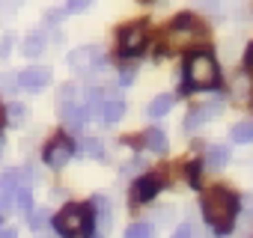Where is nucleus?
Instances as JSON below:
<instances>
[{
  "mask_svg": "<svg viewBox=\"0 0 253 238\" xmlns=\"http://www.w3.org/2000/svg\"><path fill=\"white\" fill-rule=\"evenodd\" d=\"M235 214H238V197L226 188H211L203 194V217L209 220V226L217 235L232 232L235 226Z\"/></svg>",
  "mask_w": 253,
  "mask_h": 238,
  "instance_id": "obj_1",
  "label": "nucleus"
},
{
  "mask_svg": "<svg viewBox=\"0 0 253 238\" xmlns=\"http://www.w3.org/2000/svg\"><path fill=\"white\" fill-rule=\"evenodd\" d=\"M220 80V72H217V63L211 54H191L185 60V92H194V89H211L217 86Z\"/></svg>",
  "mask_w": 253,
  "mask_h": 238,
  "instance_id": "obj_2",
  "label": "nucleus"
},
{
  "mask_svg": "<svg viewBox=\"0 0 253 238\" xmlns=\"http://www.w3.org/2000/svg\"><path fill=\"white\" fill-rule=\"evenodd\" d=\"M54 229L63 235V238H84L92 232V208L89 205H66L57 217H54Z\"/></svg>",
  "mask_w": 253,
  "mask_h": 238,
  "instance_id": "obj_3",
  "label": "nucleus"
},
{
  "mask_svg": "<svg viewBox=\"0 0 253 238\" xmlns=\"http://www.w3.org/2000/svg\"><path fill=\"white\" fill-rule=\"evenodd\" d=\"M203 39H206L203 27L191 15H179L173 21V27L167 30V51H182V48H188L194 42H203Z\"/></svg>",
  "mask_w": 253,
  "mask_h": 238,
  "instance_id": "obj_4",
  "label": "nucleus"
},
{
  "mask_svg": "<svg viewBox=\"0 0 253 238\" xmlns=\"http://www.w3.org/2000/svg\"><path fill=\"white\" fill-rule=\"evenodd\" d=\"M119 54L122 57H137L146 48V27L143 24H128L119 30Z\"/></svg>",
  "mask_w": 253,
  "mask_h": 238,
  "instance_id": "obj_5",
  "label": "nucleus"
},
{
  "mask_svg": "<svg viewBox=\"0 0 253 238\" xmlns=\"http://www.w3.org/2000/svg\"><path fill=\"white\" fill-rule=\"evenodd\" d=\"M69 66H72L75 72H92V69H98V66H101V48H95V45L75 48V51L69 54Z\"/></svg>",
  "mask_w": 253,
  "mask_h": 238,
  "instance_id": "obj_6",
  "label": "nucleus"
},
{
  "mask_svg": "<svg viewBox=\"0 0 253 238\" xmlns=\"http://www.w3.org/2000/svg\"><path fill=\"white\" fill-rule=\"evenodd\" d=\"M72 152H75V146H72V140H69V137H54V140L45 146V164H48V167H54V170H60V167H66V164H69Z\"/></svg>",
  "mask_w": 253,
  "mask_h": 238,
  "instance_id": "obj_7",
  "label": "nucleus"
},
{
  "mask_svg": "<svg viewBox=\"0 0 253 238\" xmlns=\"http://www.w3.org/2000/svg\"><path fill=\"white\" fill-rule=\"evenodd\" d=\"M51 83V69L48 66H30L18 75V86L27 92H42Z\"/></svg>",
  "mask_w": 253,
  "mask_h": 238,
  "instance_id": "obj_8",
  "label": "nucleus"
},
{
  "mask_svg": "<svg viewBox=\"0 0 253 238\" xmlns=\"http://www.w3.org/2000/svg\"><path fill=\"white\" fill-rule=\"evenodd\" d=\"M161 188H164V179H161L158 173L140 176V179L134 182V188H131V199H134V202H149Z\"/></svg>",
  "mask_w": 253,
  "mask_h": 238,
  "instance_id": "obj_9",
  "label": "nucleus"
},
{
  "mask_svg": "<svg viewBox=\"0 0 253 238\" xmlns=\"http://www.w3.org/2000/svg\"><path fill=\"white\" fill-rule=\"evenodd\" d=\"M220 101H206V104H200V107H194L191 113H188V119H185V128L188 131H194V128H200L203 122H209L211 116H217L220 113Z\"/></svg>",
  "mask_w": 253,
  "mask_h": 238,
  "instance_id": "obj_10",
  "label": "nucleus"
},
{
  "mask_svg": "<svg viewBox=\"0 0 253 238\" xmlns=\"http://www.w3.org/2000/svg\"><path fill=\"white\" fill-rule=\"evenodd\" d=\"M21 179V170H12V173H3L0 176V211L9 208V199H12V191Z\"/></svg>",
  "mask_w": 253,
  "mask_h": 238,
  "instance_id": "obj_11",
  "label": "nucleus"
},
{
  "mask_svg": "<svg viewBox=\"0 0 253 238\" xmlns=\"http://www.w3.org/2000/svg\"><path fill=\"white\" fill-rule=\"evenodd\" d=\"M122 113H125V101H122L119 95H110V98L101 101V116H104V122H119Z\"/></svg>",
  "mask_w": 253,
  "mask_h": 238,
  "instance_id": "obj_12",
  "label": "nucleus"
},
{
  "mask_svg": "<svg viewBox=\"0 0 253 238\" xmlns=\"http://www.w3.org/2000/svg\"><path fill=\"white\" fill-rule=\"evenodd\" d=\"M143 146H146L149 152H164V149H167V134H164L161 128H149V131L143 134Z\"/></svg>",
  "mask_w": 253,
  "mask_h": 238,
  "instance_id": "obj_13",
  "label": "nucleus"
},
{
  "mask_svg": "<svg viewBox=\"0 0 253 238\" xmlns=\"http://www.w3.org/2000/svg\"><path fill=\"white\" fill-rule=\"evenodd\" d=\"M226 161H229V149H226V146H211V149L206 152V164H209L211 170L226 167Z\"/></svg>",
  "mask_w": 253,
  "mask_h": 238,
  "instance_id": "obj_14",
  "label": "nucleus"
},
{
  "mask_svg": "<svg viewBox=\"0 0 253 238\" xmlns=\"http://www.w3.org/2000/svg\"><path fill=\"white\" fill-rule=\"evenodd\" d=\"M21 51H24V57H39V54L45 51V36H42V33L27 36V39H24V45H21Z\"/></svg>",
  "mask_w": 253,
  "mask_h": 238,
  "instance_id": "obj_15",
  "label": "nucleus"
},
{
  "mask_svg": "<svg viewBox=\"0 0 253 238\" xmlns=\"http://www.w3.org/2000/svg\"><path fill=\"white\" fill-rule=\"evenodd\" d=\"M170 107H173V95H158V98H152V104L146 107V116L158 119V116H164Z\"/></svg>",
  "mask_w": 253,
  "mask_h": 238,
  "instance_id": "obj_16",
  "label": "nucleus"
},
{
  "mask_svg": "<svg viewBox=\"0 0 253 238\" xmlns=\"http://www.w3.org/2000/svg\"><path fill=\"white\" fill-rule=\"evenodd\" d=\"M229 137H232L235 143H253V122H238V125H232Z\"/></svg>",
  "mask_w": 253,
  "mask_h": 238,
  "instance_id": "obj_17",
  "label": "nucleus"
},
{
  "mask_svg": "<svg viewBox=\"0 0 253 238\" xmlns=\"http://www.w3.org/2000/svg\"><path fill=\"white\" fill-rule=\"evenodd\" d=\"M125 238H155V229L149 223H131L125 229Z\"/></svg>",
  "mask_w": 253,
  "mask_h": 238,
  "instance_id": "obj_18",
  "label": "nucleus"
},
{
  "mask_svg": "<svg viewBox=\"0 0 253 238\" xmlns=\"http://www.w3.org/2000/svg\"><path fill=\"white\" fill-rule=\"evenodd\" d=\"M81 152L89 155V158H101V155H104V146H101V140L86 137V140H81Z\"/></svg>",
  "mask_w": 253,
  "mask_h": 238,
  "instance_id": "obj_19",
  "label": "nucleus"
},
{
  "mask_svg": "<svg viewBox=\"0 0 253 238\" xmlns=\"http://www.w3.org/2000/svg\"><path fill=\"white\" fill-rule=\"evenodd\" d=\"M95 208H98V223H101V229H107V226H110V208H107V199H104V197H95Z\"/></svg>",
  "mask_w": 253,
  "mask_h": 238,
  "instance_id": "obj_20",
  "label": "nucleus"
},
{
  "mask_svg": "<svg viewBox=\"0 0 253 238\" xmlns=\"http://www.w3.org/2000/svg\"><path fill=\"white\" fill-rule=\"evenodd\" d=\"M200 170H203V164H200V161L188 164V182H191V188H200Z\"/></svg>",
  "mask_w": 253,
  "mask_h": 238,
  "instance_id": "obj_21",
  "label": "nucleus"
},
{
  "mask_svg": "<svg viewBox=\"0 0 253 238\" xmlns=\"http://www.w3.org/2000/svg\"><path fill=\"white\" fill-rule=\"evenodd\" d=\"M45 220H48V211H45V208H36V211L30 214V226H33V229H42Z\"/></svg>",
  "mask_w": 253,
  "mask_h": 238,
  "instance_id": "obj_22",
  "label": "nucleus"
},
{
  "mask_svg": "<svg viewBox=\"0 0 253 238\" xmlns=\"http://www.w3.org/2000/svg\"><path fill=\"white\" fill-rule=\"evenodd\" d=\"M89 3H92V0H69V6H66V9H69V12H84Z\"/></svg>",
  "mask_w": 253,
  "mask_h": 238,
  "instance_id": "obj_23",
  "label": "nucleus"
},
{
  "mask_svg": "<svg viewBox=\"0 0 253 238\" xmlns=\"http://www.w3.org/2000/svg\"><path fill=\"white\" fill-rule=\"evenodd\" d=\"M173 238H194V226H191V223H182V226L173 232Z\"/></svg>",
  "mask_w": 253,
  "mask_h": 238,
  "instance_id": "obj_24",
  "label": "nucleus"
},
{
  "mask_svg": "<svg viewBox=\"0 0 253 238\" xmlns=\"http://www.w3.org/2000/svg\"><path fill=\"white\" fill-rule=\"evenodd\" d=\"M21 3H24V0H0V9H6V12H15Z\"/></svg>",
  "mask_w": 253,
  "mask_h": 238,
  "instance_id": "obj_25",
  "label": "nucleus"
},
{
  "mask_svg": "<svg viewBox=\"0 0 253 238\" xmlns=\"http://www.w3.org/2000/svg\"><path fill=\"white\" fill-rule=\"evenodd\" d=\"M9 116H12V122H21V119H24V107L21 104H12L9 107Z\"/></svg>",
  "mask_w": 253,
  "mask_h": 238,
  "instance_id": "obj_26",
  "label": "nucleus"
},
{
  "mask_svg": "<svg viewBox=\"0 0 253 238\" xmlns=\"http://www.w3.org/2000/svg\"><path fill=\"white\" fill-rule=\"evenodd\" d=\"M244 69H247V75L253 78V45L247 48V54H244Z\"/></svg>",
  "mask_w": 253,
  "mask_h": 238,
  "instance_id": "obj_27",
  "label": "nucleus"
},
{
  "mask_svg": "<svg viewBox=\"0 0 253 238\" xmlns=\"http://www.w3.org/2000/svg\"><path fill=\"white\" fill-rule=\"evenodd\" d=\"M12 48V36H3V42H0V57H6Z\"/></svg>",
  "mask_w": 253,
  "mask_h": 238,
  "instance_id": "obj_28",
  "label": "nucleus"
},
{
  "mask_svg": "<svg viewBox=\"0 0 253 238\" xmlns=\"http://www.w3.org/2000/svg\"><path fill=\"white\" fill-rule=\"evenodd\" d=\"M0 238H18L15 226H6V229H0Z\"/></svg>",
  "mask_w": 253,
  "mask_h": 238,
  "instance_id": "obj_29",
  "label": "nucleus"
},
{
  "mask_svg": "<svg viewBox=\"0 0 253 238\" xmlns=\"http://www.w3.org/2000/svg\"><path fill=\"white\" fill-rule=\"evenodd\" d=\"M3 119H6V110H3V104H0V125H3Z\"/></svg>",
  "mask_w": 253,
  "mask_h": 238,
  "instance_id": "obj_30",
  "label": "nucleus"
},
{
  "mask_svg": "<svg viewBox=\"0 0 253 238\" xmlns=\"http://www.w3.org/2000/svg\"><path fill=\"white\" fill-rule=\"evenodd\" d=\"M0 152H3V140H0Z\"/></svg>",
  "mask_w": 253,
  "mask_h": 238,
  "instance_id": "obj_31",
  "label": "nucleus"
},
{
  "mask_svg": "<svg viewBox=\"0 0 253 238\" xmlns=\"http://www.w3.org/2000/svg\"><path fill=\"white\" fill-rule=\"evenodd\" d=\"M143 3H152V0H143Z\"/></svg>",
  "mask_w": 253,
  "mask_h": 238,
  "instance_id": "obj_32",
  "label": "nucleus"
}]
</instances>
